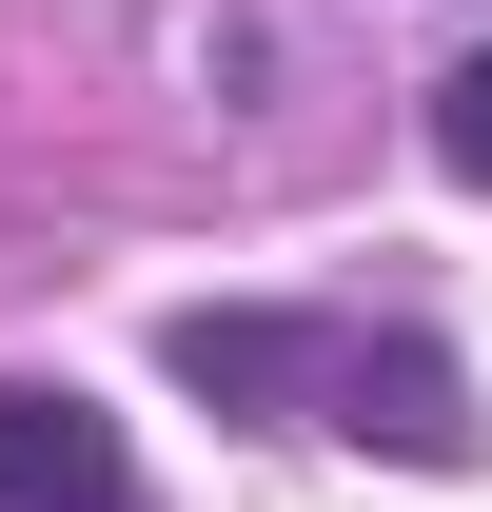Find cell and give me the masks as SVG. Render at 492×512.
Returning <instances> with one entry per match:
<instances>
[{"mask_svg":"<svg viewBox=\"0 0 492 512\" xmlns=\"http://www.w3.org/2000/svg\"><path fill=\"white\" fill-rule=\"evenodd\" d=\"M158 355H178V394H217V414H315V394H335V316H178Z\"/></svg>","mask_w":492,"mask_h":512,"instance_id":"cell-3","label":"cell"},{"mask_svg":"<svg viewBox=\"0 0 492 512\" xmlns=\"http://www.w3.org/2000/svg\"><path fill=\"white\" fill-rule=\"evenodd\" d=\"M0 512H138V453L79 414V394L0 375Z\"/></svg>","mask_w":492,"mask_h":512,"instance_id":"cell-2","label":"cell"},{"mask_svg":"<svg viewBox=\"0 0 492 512\" xmlns=\"http://www.w3.org/2000/svg\"><path fill=\"white\" fill-rule=\"evenodd\" d=\"M433 158L492 197V60H453V79H433Z\"/></svg>","mask_w":492,"mask_h":512,"instance_id":"cell-4","label":"cell"},{"mask_svg":"<svg viewBox=\"0 0 492 512\" xmlns=\"http://www.w3.org/2000/svg\"><path fill=\"white\" fill-rule=\"evenodd\" d=\"M315 434L414 453V473H473V375H453L433 335H335V394H315Z\"/></svg>","mask_w":492,"mask_h":512,"instance_id":"cell-1","label":"cell"}]
</instances>
